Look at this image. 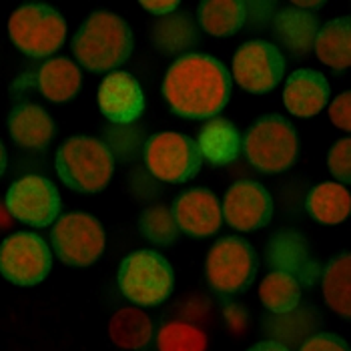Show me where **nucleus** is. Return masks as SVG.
<instances>
[{"instance_id":"f257e3e1","label":"nucleus","mask_w":351,"mask_h":351,"mask_svg":"<svg viewBox=\"0 0 351 351\" xmlns=\"http://www.w3.org/2000/svg\"><path fill=\"white\" fill-rule=\"evenodd\" d=\"M231 84L233 79L219 58L193 53L171 64L162 82V95L175 114L201 121L227 107Z\"/></svg>"},{"instance_id":"f03ea898","label":"nucleus","mask_w":351,"mask_h":351,"mask_svg":"<svg viewBox=\"0 0 351 351\" xmlns=\"http://www.w3.org/2000/svg\"><path fill=\"white\" fill-rule=\"evenodd\" d=\"M73 53L90 73H110L133 53V30L110 10H95L73 36Z\"/></svg>"},{"instance_id":"7ed1b4c3","label":"nucleus","mask_w":351,"mask_h":351,"mask_svg":"<svg viewBox=\"0 0 351 351\" xmlns=\"http://www.w3.org/2000/svg\"><path fill=\"white\" fill-rule=\"evenodd\" d=\"M60 181L77 193H101L114 173V159L107 145L95 136L66 138L54 159Z\"/></svg>"},{"instance_id":"20e7f679","label":"nucleus","mask_w":351,"mask_h":351,"mask_svg":"<svg viewBox=\"0 0 351 351\" xmlns=\"http://www.w3.org/2000/svg\"><path fill=\"white\" fill-rule=\"evenodd\" d=\"M243 153L261 173L275 175L289 171L299 155L298 131L281 114H263L247 129Z\"/></svg>"},{"instance_id":"39448f33","label":"nucleus","mask_w":351,"mask_h":351,"mask_svg":"<svg viewBox=\"0 0 351 351\" xmlns=\"http://www.w3.org/2000/svg\"><path fill=\"white\" fill-rule=\"evenodd\" d=\"M175 287V271L161 253L141 249L127 255L119 267V289L131 303L155 307L167 301Z\"/></svg>"},{"instance_id":"423d86ee","label":"nucleus","mask_w":351,"mask_h":351,"mask_svg":"<svg viewBox=\"0 0 351 351\" xmlns=\"http://www.w3.org/2000/svg\"><path fill=\"white\" fill-rule=\"evenodd\" d=\"M8 34L21 53L45 58L64 45L66 21L49 4H25L10 14Z\"/></svg>"},{"instance_id":"0eeeda50","label":"nucleus","mask_w":351,"mask_h":351,"mask_svg":"<svg viewBox=\"0 0 351 351\" xmlns=\"http://www.w3.org/2000/svg\"><path fill=\"white\" fill-rule=\"evenodd\" d=\"M259 259L253 245L225 235L211 245L205 257V277L219 293H241L257 277Z\"/></svg>"},{"instance_id":"6e6552de","label":"nucleus","mask_w":351,"mask_h":351,"mask_svg":"<svg viewBox=\"0 0 351 351\" xmlns=\"http://www.w3.org/2000/svg\"><path fill=\"white\" fill-rule=\"evenodd\" d=\"M54 255L71 267H88L105 251V231L97 217L69 213L56 219L51 231Z\"/></svg>"},{"instance_id":"1a4fd4ad","label":"nucleus","mask_w":351,"mask_h":351,"mask_svg":"<svg viewBox=\"0 0 351 351\" xmlns=\"http://www.w3.org/2000/svg\"><path fill=\"white\" fill-rule=\"evenodd\" d=\"M145 162L151 175L165 183H187L203 169L197 143L181 133H157L147 141Z\"/></svg>"},{"instance_id":"9d476101","label":"nucleus","mask_w":351,"mask_h":351,"mask_svg":"<svg viewBox=\"0 0 351 351\" xmlns=\"http://www.w3.org/2000/svg\"><path fill=\"white\" fill-rule=\"evenodd\" d=\"M53 253L47 241L34 233L19 231L0 245V273L19 287H32L49 277Z\"/></svg>"},{"instance_id":"9b49d317","label":"nucleus","mask_w":351,"mask_h":351,"mask_svg":"<svg viewBox=\"0 0 351 351\" xmlns=\"http://www.w3.org/2000/svg\"><path fill=\"white\" fill-rule=\"evenodd\" d=\"M6 209L28 227H49L60 213V193L53 181L40 175H27L6 191Z\"/></svg>"},{"instance_id":"f8f14e48","label":"nucleus","mask_w":351,"mask_h":351,"mask_svg":"<svg viewBox=\"0 0 351 351\" xmlns=\"http://www.w3.org/2000/svg\"><path fill=\"white\" fill-rule=\"evenodd\" d=\"M285 75V56L267 40H249L239 47L233 56L235 82L253 95H265L273 90Z\"/></svg>"},{"instance_id":"ddd939ff","label":"nucleus","mask_w":351,"mask_h":351,"mask_svg":"<svg viewBox=\"0 0 351 351\" xmlns=\"http://www.w3.org/2000/svg\"><path fill=\"white\" fill-rule=\"evenodd\" d=\"M221 211L229 227L249 233L269 225L273 219V199L261 183L239 181L229 187Z\"/></svg>"},{"instance_id":"4468645a","label":"nucleus","mask_w":351,"mask_h":351,"mask_svg":"<svg viewBox=\"0 0 351 351\" xmlns=\"http://www.w3.org/2000/svg\"><path fill=\"white\" fill-rule=\"evenodd\" d=\"M267 265L271 271H281L298 279V283L309 289L322 281V269L313 259L307 237L298 231H279L271 235L267 245Z\"/></svg>"},{"instance_id":"2eb2a0df","label":"nucleus","mask_w":351,"mask_h":351,"mask_svg":"<svg viewBox=\"0 0 351 351\" xmlns=\"http://www.w3.org/2000/svg\"><path fill=\"white\" fill-rule=\"evenodd\" d=\"M171 209L179 225V231L197 239L215 235L223 223L221 201L205 187L183 191L175 199Z\"/></svg>"},{"instance_id":"dca6fc26","label":"nucleus","mask_w":351,"mask_h":351,"mask_svg":"<svg viewBox=\"0 0 351 351\" xmlns=\"http://www.w3.org/2000/svg\"><path fill=\"white\" fill-rule=\"evenodd\" d=\"M99 107L110 123L129 125L145 110V95L133 75L114 71L99 86Z\"/></svg>"},{"instance_id":"f3484780","label":"nucleus","mask_w":351,"mask_h":351,"mask_svg":"<svg viewBox=\"0 0 351 351\" xmlns=\"http://www.w3.org/2000/svg\"><path fill=\"white\" fill-rule=\"evenodd\" d=\"M329 82L319 71L298 69L289 75L283 88V103L295 117L307 119L319 114L329 103Z\"/></svg>"},{"instance_id":"a211bd4d","label":"nucleus","mask_w":351,"mask_h":351,"mask_svg":"<svg viewBox=\"0 0 351 351\" xmlns=\"http://www.w3.org/2000/svg\"><path fill=\"white\" fill-rule=\"evenodd\" d=\"M8 133L19 147L28 151H43L53 141L54 121L43 107L25 103L10 110Z\"/></svg>"},{"instance_id":"6ab92c4d","label":"nucleus","mask_w":351,"mask_h":351,"mask_svg":"<svg viewBox=\"0 0 351 351\" xmlns=\"http://www.w3.org/2000/svg\"><path fill=\"white\" fill-rule=\"evenodd\" d=\"M197 149L203 157V162L213 167H225L239 159L243 141L237 127L227 119H209L199 131V138L195 141Z\"/></svg>"},{"instance_id":"aec40b11","label":"nucleus","mask_w":351,"mask_h":351,"mask_svg":"<svg viewBox=\"0 0 351 351\" xmlns=\"http://www.w3.org/2000/svg\"><path fill=\"white\" fill-rule=\"evenodd\" d=\"M317 32H319L317 19L291 4L283 8L273 21V34L295 56H309L313 53Z\"/></svg>"},{"instance_id":"412c9836","label":"nucleus","mask_w":351,"mask_h":351,"mask_svg":"<svg viewBox=\"0 0 351 351\" xmlns=\"http://www.w3.org/2000/svg\"><path fill=\"white\" fill-rule=\"evenodd\" d=\"M82 86L81 69L69 58H53L38 71V88L53 103H64L79 95Z\"/></svg>"},{"instance_id":"4be33fe9","label":"nucleus","mask_w":351,"mask_h":351,"mask_svg":"<svg viewBox=\"0 0 351 351\" xmlns=\"http://www.w3.org/2000/svg\"><path fill=\"white\" fill-rule=\"evenodd\" d=\"M313 53L317 58L335 69V71H346L351 64V28L350 16L333 19L325 23L319 28L313 45Z\"/></svg>"},{"instance_id":"5701e85b","label":"nucleus","mask_w":351,"mask_h":351,"mask_svg":"<svg viewBox=\"0 0 351 351\" xmlns=\"http://www.w3.org/2000/svg\"><path fill=\"white\" fill-rule=\"evenodd\" d=\"M108 337L121 350H145L153 337L151 317L145 311H141L138 307H123L110 317Z\"/></svg>"},{"instance_id":"b1692460","label":"nucleus","mask_w":351,"mask_h":351,"mask_svg":"<svg viewBox=\"0 0 351 351\" xmlns=\"http://www.w3.org/2000/svg\"><path fill=\"white\" fill-rule=\"evenodd\" d=\"M247 4L235 0H207L197 6V21L211 36H233L245 25Z\"/></svg>"},{"instance_id":"393cba45","label":"nucleus","mask_w":351,"mask_h":351,"mask_svg":"<svg viewBox=\"0 0 351 351\" xmlns=\"http://www.w3.org/2000/svg\"><path fill=\"white\" fill-rule=\"evenodd\" d=\"M351 255L348 251H341L337 257H333L327 267L322 271V293L329 309H333L337 315L350 319L351 317Z\"/></svg>"},{"instance_id":"a878e982","label":"nucleus","mask_w":351,"mask_h":351,"mask_svg":"<svg viewBox=\"0 0 351 351\" xmlns=\"http://www.w3.org/2000/svg\"><path fill=\"white\" fill-rule=\"evenodd\" d=\"M307 211L324 225H339L350 217V191L339 183H322L309 191Z\"/></svg>"},{"instance_id":"bb28decb","label":"nucleus","mask_w":351,"mask_h":351,"mask_svg":"<svg viewBox=\"0 0 351 351\" xmlns=\"http://www.w3.org/2000/svg\"><path fill=\"white\" fill-rule=\"evenodd\" d=\"M301 293L303 287L299 285L298 279L281 271H271L259 285V299L263 307L275 315L293 311L301 303Z\"/></svg>"},{"instance_id":"cd10ccee","label":"nucleus","mask_w":351,"mask_h":351,"mask_svg":"<svg viewBox=\"0 0 351 351\" xmlns=\"http://www.w3.org/2000/svg\"><path fill=\"white\" fill-rule=\"evenodd\" d=\"M197 40V28L187 14H171L153 25V45L167 56L187 51Z\"/></svg>"},{"instance_id":"c85d7f7f","label":"nucleus","mask_w":351,"mask_h":351,"mask_svg":"<svg viewBox=\"0 0 351 351\" xmlns=\"http://www.w3.org/2000/svg\"><path fill=\"white\" fill-rule=\"evenodd\" d=\"M138 233L159 247H171L179 241V225L175 221L173 209L165 203H153L145 207L138 215Z\"/></svg>"},{"instance_id":"c756f323","label":"nucleus","mask_w":351,"mask_h":351,"mask_svg":"<svg viewBox=\"0 0 351 351\" xmlns=\"http://www.w3.org/2000/svg\"><path fill=\"white\" fill-rule=\"evenodd\" d=\"M207 343L205 331L185 322L165 324L157 333L159 351H207Z\"/></svg>"},{"instance_id":"7c9ffc66","label":"nucleus","mask_w":351,"mask_h":351,"mask_svg":"<svg viewBox=\"0 0 351 351\" xmlns=\"http://www.w3.org/2000/svg\"><path fill=\"white\" fill-rule=\"evenodd\" d=\"M327 167L341 183L351 181V138H339L327 153Z\"/></svg>"},{"instance_id":"2f4dec72","label":"nucleus","mask_w":351,"mask_h":351,"mask_svg":"<svg viewBox=\"0 0 351 351\" xmlns=\"http://www.w3.org/2000/svg\"><path fill=\"white\" fill-rule=\"evenodd\" d=\"M299 351H350V346L346 343L343 337L335 335V333H313L309 339H305V343H301Z\"/></svg>"},{"instance_id":"473e14b6","label":"nucleus","mask_w":351,"mask_h":351,"mask_svg":"<svg viewBox=\"0 0 351 351\" xmlns=\"http://www.w3.org/2000/svg\"><path fill=\"white\" fill-rule=\"evenodd\" d=\"M329 119H331V123H333L337 129H341V131L350 133L351 131V93L350 90H343L341 95H337V97L331 101V105H329Z\"/></svg>"},{"instance_id":"72a5a7b5","label":"nucleus","mask_w":351,"mask_h":351,"mask_svg":"<svg viewBox=\"0 0 351 351\" xmlns=\"http://www.w3.org/2000/svg\"><path fill=\"white\" fill-rule=\"evenodd\" d=\"M141 8L149 10L151 14L161 16V14H171L173 10H177L179 0H169V2H149V0H145V2H141Z\"/></svg>"},{"instance_id":"f704fd0d","label":"nucleus","mask_w":351,"mask_h":351,"mask_svg":"<svg viewBox=\"0 0 351 351\" xmlns=\"http://www.w3.org/2000/svg\"><path fill=\"white\" fill-rule=\"evenodd\" d=\"M247 351H291L285 343L275 341V339H265V341H257L255 346H251Z\"/></svg>"},{"instance_id":"c9c22d12","label":"nucleus","mask_w":351,"mask_h":351,"mask_svg":"<svg viewBox=\"0 0 351 351\" xmlns=\"http://www.w3.org/2000/svg\"><path fill=\"white\" fill-rule=\"evenodd\" d=\"M291 6H295V8H299V10H315V8H322L324 6V2H291Z\"/></svg>"},{"instance_id":"e433bc0d","label":"nucleus","mask_w":351,"mask_h":351,"mask_svg":"<svg viewBox=\"0 0 351 351\" xmlns=\"http://www.w3.org/2000/svg\"><path fill=\"white\" fill-rule=\"evenodd\" d=\"M6 162H8L6 149H4V145H2V141H0V177H2V173H4V169H6Z\"/></svg>"}]
</instances>
